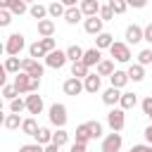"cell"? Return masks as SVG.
I'll return each mask as SVG.
<instances>
[{
    "mask_svg": "<svg viewBox=\"0 0 152 152\" xmlns=\"http://www.w3.org/2000/svg\"><path fill=\"white\" fill-rule=\"evenodd\" d=\"M62 90H64V95L76 97V95H81V93H83V81H81V78H76V76H71V78H66V81L62 83Z\"/></svg>",
    "mask_w": 152,
    "mask_h": 152,
    "instance_id": "obj_9",
    "label": "cell"
},
{
    "mask_svg": "<svg viewBox=\"0 0 152 152\" xmlns=\"http://www.w3.org/2000/svg\"><path fill=\"white\" fill-rule=\"evenodd\" d=\"M88 69L90 66H97L100 62H102V50H97V48H88V50H83V59H81Z\"/></svg>",
    "mask_w": 152,
    "mask_h": 152,
    "instance_id": "obj_13",
    "label": "cell"
},
{
    "mask_svg": "<svg viewBox=\"0 0 152 152\" xmlns=\"http://www.w3.org/2000/svg\"><path fill=\"white\" fill-rule=\"evenodd\" d=\"M38 36H40V38H52V36H55V21H52V19L38 21Z\"/></svg>",
    "mask_w": 152,
    "mask_h": 152,
    "instance_id": "obj_19",
    "label": "cell"
},
{
    "mask_svg": "<svg viewBox=\"0 0 152 152\" xmlns=\"http://www.w3.org/2000/svg\"><path fill=\"white\" fill-rule=\"evenodd\" d=\"M112 43H114V36L107 33V31H102L100 36H95V48H97V50H109Z\"/></svg>",
    "mask_w": 152,
    "mask_h": 152,
    "instance_id": "obj_22",
    "label": "cell"
},
{
    "mask_svg": "<svg viewBox=\"0 0 152 152\" xmlns=\"http://www.w3.org/2000/svg\"><path fill=\"white\" fill-rule=\"evenodd\" d=\"M109 55H112V59L114 62H121V64H126V62H131V48H128V43L124 40H114L112 43V48H109Z\"/></svg>",
    "mask_w": 152,
    "mask_h": 152,
    "instance_id": "obj_3",
    "label": "cell"
},
{
    "mask_svg": "<svg viewBox=\"0 0 152 152\" xmlns=\"http://www.w3.org/2000/svg\"><path fill=\"white\" fill-rule=\"evenodd\" d=\"M83 31L90 33V36H100V33L104 31V21L100 19V14H95V17H86V19H83Z\"/></svg>",
    "mask_w": 152,
    "mask_h": 152,
    "instance_id": "obj_7",
    "label": "cell"
},
{
    "mask_svg": "<svg viewBox=\"0 0 152 152\" xmlns=\"http://www.w3.org/2000/svg\"><path fill=\"white\" fill-rule=\"evenodd\" d=\"M150 50H152V45H150Z\"/></svg>",
    "mask_w": 152,
    "mask_h": 152,
    "instance_id": "obj_60",
    "label": "cell"
},
{
    "mask_svg": "<svg viewBox=\"0 0 152 152\" xmlns=\"http://www.w3.org/2000/svg\"><path fill=\"white\" fill-rule=\"evenodd\" d=\"M140 107H142V114H147V116L152 119V95H150V97H145V100L140 102Z\"/></svg>",
    "mask_w": 152,
    "mask_h": 152,
    "instance_id": "obj_45",
    "label": "cell"
},
{
    "mask_svg": "<svg viewBox=\"0 0 152 152\" xmlns=\"http://www.w3.org/2000/svg\"><path fill=\"white\" fill-rule=\"evenodd\" d=\"M21 71L24 74H28L31 78H40L43 76V64L38 62V59H33V57H26V59H21Z\"/></svg>",
    "mask_w": 152,
    "mask_h": 152,
    "instance_id": "obj_6",
    "label": "cell"
},
{
    "mask_svg": "<svg viewBox=\"0 0 152 152\" xmlns=\"http://www.w3.org/2000/svg\"><path fill=\"white\" fill-rule=\"evenodd\" d=\"M142 135H145V140H147V145H152V124L142 131Z\"/></svg>",
    "mask_w": 152,
    "mask_h": 152,
    "instance_id": "obj_51",
    "label": "cell"
},
{
    "mask_svg": "<svg viewBox=\"0 0 152 152\" xmlns=\"http://www.w3.org/2000/svg\"><path fill=\"white\" fill-rule=\"evenodd\" d=\"M38 128H40V126H38L36 116H26V119L21 121V133H24V135H31V138H33V135L38 133Z\"/></svg>",
    "mask_w": 152,
    "mask_h": 152,
    "instance_id": "obj_21",
    "label": "cell"
},
{
    "mask_svg": "<svg viewBox=\"0 0 152 152\" xmlns=\"http://www.w3.org/2000/svg\"><path fill=\"white\" fill-rule=\"evenodd\" d=\"M109 2H116V0H109Z\"/></svg>",
    "mask_w": 152,
    "mask_h": 152,
    "instance_id": "obj_59",
    "label": "cell"
},
{
    "mask_svg": "<svg viewBox=\"0 0 152 152\" xmlns=\"http://www.w3.org/2000/svg\"><path fill=\"white\" fill-rule=\"evenodd\" d=\"M116 69H114V59H102L97 66H95V74L97 76H112Z\"/></svg>",
    "mask_w": 152,
    "mask_h": 152,
    "instance_id": "obj_26",
    "label": "cell"
},
{
    "mask_svg": "<svg viewBox=\"0 0 152 152\" xmlns=\"http://www.w3.org/2000/svg\"><path fill=\"white\" fill-rule=\"evenodd\" d=\"M100 19H102V21H112V19H114V12H112L109 2H107V5H100Z\"/></svg>",
    "mask_w": 152,
    "mask_h": 152,
    "instance_id": "obj_38",
    "label": "cell"
},
{
    "mask_svg": "<svg viewBox=\"0 0 152 152\" xmlns=\"http://www.w3.org/2000/svg\"><path fill=\"white\" fill-rule=\"evenodd\" d=\"M24 2H26V5L31 7V5H33V2H38V0H24Z\"/></svg>",
    "mask_w": 152,
    "mask_h": 152,
    "instance_id": "obj_57",
    "label": "cell"
},
{
    "mask_svg": "<svg viewBox=\"0 0 152 152\" xmlns=\"http://www.w3.org/2000/svg\"><path fill=\"white\" fill-rule=\"evenodd\" d=\"M138 64H140V66L152 64V50H150V48H145V50H140V52H138Z\"/></svg>",
    "mask_w": 152,
    "mask_h": 152,
    "instance_id": "obj_37",
    "label": "cell"
},
{
    "mask_svg": "<svg viewBox=\"0 0 152 152\" xmlns=\"http://www.w3.org/2000/svg\"><path fill=\"white\" fill-rule=\"evenodd\" d=\"M5 55V43H0V57Z\"/></svg>",
    "mask_w": 152,
    "mask_h": 152,
    "instance_id": "obj_56",
    "label": "cell"
},
{
    "mask_svg": "<svg viewBox=\"0 0 152 152\" xmlns=\"http://www.w3.org/2000/svg\"><path fill=\"white\" fill-rule=\"evenodd\" d=\"M126 74H128V81H133V83H140V81L145 78V66H140V64L135 62V64H131V66L126 69Z\"/></svg>",
    "mask_w": 152,
    "mask_h": 152,
    "instance_id": "obj_20",
    "label": "cell"
},
{
    "mask_svg": "<svg viewBox=\"0 0 152 152\" xmlns=\"http://www.w3.org/2000/svg\"><path fill=\"white\" fill-rule=\"evenodd\" d=\"M40 88V78H31V93H38Z\"/></svg>",
    "mask_w": 152,
    "mask_h": 152,
    "instance_id": "obj_52",
    "label": "cell"
},
{
    "mask_svg": "<svg viewBox=\"0 0 152 152\" xmlns=\"http://www.w3.org/2000/svg\"><path fill=\"white\" fill-rule=\"evenodd\" d=\"M64 52H66V59H69L71 64H74V62H81V59H83V48H78V45H69V48H66Z\"/></svg>",
    "mask_w": 152,
    "mask_h": 152,
    "instance_id": "obj_30",
    "label": "cell"
},
{
    "mask_svg": "<svg viewBox=\"0 0 152 152\" xmlns=\"http://www.w3.org/2000/svg\"><path fill=\"white\" fill-rule=\"evenodd\" d=\"M45 55H48V52L43 50V45H40L38 40L28 45V57H33V59H38V57H43V59H45Z\"/></svg>",
    "mask_w": 152,
    "mask_h": 152,
    "instance_id": "obj_35",
    "label": "cell"
},
{
    "mask_svg": "<svg viewBox=\"0 0 152 152\" xmlns=\"http://www.w3.org/2000/svg\"><path fill=\"white\" fill-rule=\"evenodd\" d=\"M109 83H112V88L124 90V88H126V83H128V74H126V71H121V69H116V71L109 76Z\"/></svg>",
    "mask_w": 152,
    "mask_h": 152,
    "instance_id": "obj_18",
    "label": "cell"
},
{
    "mask_svg": "<svg viewBox=\"0 0 152 152\" xmlns=\"http://www.w3.org/2000/svg\"><path fill=\"white\" fill-rule=\"evenodd\" d=\"M128 152H152V145H147V142L145 145H133Z\"/></svg>",
    "mask_w": 152,
    "mask_h": 152,
    "instance_id": "obj_48",
    "label": "cell"
},
{
    "mask_svg": "<svg viewBox=\"0 0 152 152\" xmlns=\"http://www.w3.org/2000/svg\"><path fill=\"white\" fill-rule=\"evenodd\" d=\"M119 100H121V90H119V88H112V86H109V88L102 93V102H104L107 107H116Z\"/></svg>",
    "mask_w": 152,
    "mask_h": 152,
    "instance_id": "obj_15",
    "label": "cell"
},
{
    "mask_svg": "<svg viewBox=\"0 0 152 152\" xmlns=\"http://www.w3.org/2000/svg\"><path fill=\"white\" fill-rule=\"evenodd\" d=\"M26 48V40H24V33H10L7 40H5V52L10 57H19V52Z\"/></svg>",
    "mask_w": 152,
    "mask_h": 152,
    "instance_id": "obj_2",
    "label": "cell"
},
{
    "mask_svg": "<svg viewBox=\"0 0 152 152\" xmlns=\"http://www.w3.org/2000/svg\"><path fill=\"white\" fill-rule=\"evenodd\" d=\"M0 112H2V100H0Z\"/></svg>",
    "mask_w": 152,
    "mask_h": 152,
    "instance_id": "obj_58",
    "label": "cell"
},
{
    "mask_svg": "<svg viewBox=\"0 0 152 152\" xmlns=\"http://www.w3.org/2000/svg\"><path fill=\"white\" fill-rule=\"evenodd\" d=\"M78 10L83 12V17H95V14H100V2L97 0H81Z\"/></svg>",
    "mask_w": 152,
    "mask_h": 152,
    "instance_id": "obj_16",
    "label": "cell"
},
{
    "mask_svg": "<svg viewBox=\"0 0 152 152\" xmlns=\"http://www.w3.org/2000/svg\"><path fill=\"white\" fill-rule=\"evenodd\" d=\"M45 152H59V147L55 142H50V145H45Z\"/></svg>",
    "mask_w": 152,
    "mask_h": 152,
    "instance_id": "obj_54",
    "label": "cell"
},
{
    "mask_svg": "<svg viewBox=\"0 0 152 152\" xmlns=\"http://www.w3.org/2000/svg\"><path fill=\"white\" fill-rule=\"evenodd\" d=\"M48 119H50V124H52V126H57V128H64V126H66V121H69L66 104H62V102H55V104H50V109H48Z\"/></svg>",
    "mask_w": 152,
    "mask_h": 152,
    "instance_id": "obj_1",
    "label": "cell"
},
{
    "mask_svg": "<svg viewBox=\"0 0 152 152\" xmlns=\"http://www.w3.org/2000/svg\"><path fill=\"white\" fill-rule=\"evenodd\" d=\"M66 62L69 59H66V52L64 50H52V52L45 55V66H50V69H62Z\"/></svg>",
    "mask_w": 152,
    "mask_h": 152,
    "instance_id": "obj_8",
    "label": "cell"
},
{
    "mask_svg": "<svg viewBox=\"0 0 152 152\" xmlns=\"http://www.w3.org/2000/svg\"><path fill=\"white\" fill-rule=\"evenodd\" d=\"M0 90H2V97H5V100H14V97L19 95V93H17V88H14V83H12V86L7 83V86H5V88H0Z\"/></svg>",
    "mask_w": 152,
    "mask_h": 152,
    "instance_id": "obj_41",
    "label": "cell"
},
{
    "mask_svg": "<svg viewBox=\"0 0 152 152\" xmlns=\"http://www.w3.org/2000/svg\"><path fill=\"white\" fill-rule=\"evenodd\" d=\"M2 64H5L7 74H14V76H17V74L21 71V59H19V57H5Z\"/></svg>",
    "mask_w": 152,
    "mask_h": 152,
    "instance_id": "obj_29",
    "label": "cell"
},
{
    "mask_svg": "<svg viewBox=\"0 0 152 152\" xmlns=\"http://www.w3.org/2000/svg\"><path fill=\"white\" fill-rule=\"evenodd\" d=\"M7 86V69H5V64H0V88H5Z\"/></svg>",
    "mask_w": 152,
    "mask_h": 152,
    "instance_id": "obj_49",
    "label": "cell"
},
{
    "mask_svg": "<svg viewBox=\"0 0 152 152\" xmlns=\"http://www.w3.org/2000/svg\"><path fill=\"white\" fill-rule=\"evenodd\" d=\"M88 140H93V133H90L88 121H86V124L76 126V142H86V145H88Z\"/></svg>",
    "mask_w": 152,
    "mask_h": 152,
    "instance_id": "obj_28",
    "label": "cell"
},
{
    "mask_svg": "<svg viewBox=\"0 0 152 152\" xmlns=\"http://www.w3.org/2000/svg\"><path fill=\"white\" fill-rule=\"evenodd\" d=\"M142 40H147V43L152 45V24H147V26H142Z\"/></svg>",
    "mask_w": 152,
    "mask_h": 152,
    "instance_id": "obj_46",
    "label": "cell"
},
{
    "mask_svg": "<svg viewBox=\"0 0 152 152\" xmlns=\"http://www.w3.org/2000/svg\"><path fill=\"white\" fill-rule=\"evenodd\" d=\"M21 121H24V119H21L19 114H7V116H5V128H7V131H17V128H21Z\"/></svg>",
    "mask_w": 152,
    "mask_h": 152,
    "instance_id": "obj_32",
    "label": "cell"
},
{
    "mask_svg": "<svg viewBox=\"0 0 152 152\" xmlns=\"http://www.w3.org/2000/svg\"><path fill=\"white\" fill-rule=\"evenodd\" d=\"M109 7H112V12H114V14H124V12L128 10L126 0H116V2H109Z\"/></svg>",
    "mask_w": 152,
    "mask_h": 152,
    "instance_id": "obj_39",
    "label": "cell"
},
{
    "mask_svg": "<svg viewBox=\"0 0 152 152\" xmlns=\"http://www.w3.org/2000/svg\"><path fill=\"white\" fill-rule=\"evenodd\" d=\"M38 43L43 45V50H45V52H52V50H57V43H55V38H38Z\"/></svg>",
    "mask_w": 152,
    "mask_h": 152,
    "instance_id": "obj_40",
    "label": "cell"
},
{
    "mask_svg": "<svg viewBox=\"0 0 152 152\" xmlns=\"http://www.w3.org/2000/svg\"><path fill=\"white\" fill-rule=\"evenodd\" d=\"M71 152H86V142H71Z\"/></svg>",
    "mask_w": 152,
    "mask_h": 152,
    "instance_id": "obj_50",
    "label": "cell"
},
{
    "mask_svg": "<svg viewBox=\"0 0 152 152\" xmlns=\"http://www.w3.org/2000/svg\"><path fill=\"white\" fill-rule=\"evenodd\" d=\"M121 145H124V138H121V133H107L104 138H102V152H121Z\"/></svg>",
    "mask_w": 152,
    "mask_h": 152,
    "instance_id": "obj_5",
    "label": "cell"
},
{
    "mask_svg": "<svg viewBox=\"0 0 152 152\" xmlns=\"http://www.w3.org/2000/svg\"><path fill=\"white\" fill-rule=\"evenodd\" d=\"M33 138H36V142H38V145H43V147H45V145H50V142H52V131H50L48 126H40V128H38V133H36Z\"/></svg>",
    "mask_w": 152,
    "mask_h": 152,
    "instance_id": "obj_27",
    "label": "cell"
},
{
    "mask_svg": "<svg viewBox=\"0 0 152 152\" xmlns=\"http://www.w3.org/2000/svg\"><path fill=\"white\" fill-rule=\"evenodd\" d=\"M86 17H83V12L78 10V5L76 7H66V12H64V21L69 24V26H76L78 21H83Z\"/></svg>",
    "mask_w": 152,
    "mask_h": 152,
    "instance_id": "obj_17",
    "label": "cell"
},
{
    "mask_svg": "<svg viewBox=\"0 0 152 152\" xmlns=\"http://www.w3.org/2000/svg\"><path fill=\"white\" fill-rule=\"evenodd\" d=\"M24 100H26V112H28V114H40L43 107H45V104H43V97H40L38 93H28Z\"/></svg>",
    "mask_w": 152,
    "mask_h": 152,
    "instance_id": "obj_11",
    "label": "cell"
},
{
    "mask_svg": "<svg viewBox=\"0 0 152 152\" xmlns=\"http://www.w3.org/2000/svg\"><path fill=\"white\" fill-rule=\"evenodd\" d=\"M14 88H17L19 95H28V93H31V76L24 74V71H19V74L14 76Z\"/></svg>",
    "mask_w": 152,
    "mask_h": 152,
    "instance_id": "obj_14",
    "label": "cell"
},
{
    "mask_svg": "<svg viewBox=\"0 0 152 152\" xmlns=\"http://www.w3.org/2000/svg\"><path fill=\"white\" fill-rule=\"evenodd\" d=\"M52 142H55L57 147H62V145H66V142H69V133H66L64 128H57V131L52 133Z\"/></svg>",
    "mask_w": 152,
    "mask_h": 152,
    "instance_id": "obj_34",
    "label": "cell"
},
{
    "mask_svg": "<svg viewBox=\"0 0 152 152\" xmlns=\"http://www.w3.org/2000/svg\"><path fill=\"white\" fill-rule=\"evenodd\" d=\"M138 104V95L135 93H121V100H119V107L124 109V112H128V109H133Z\"/></svg>",
    "mask_w": 152,
    "mask_h": 152,
    "instance_id": "obj_23",
    "label": "cell"
},
{
    "mask_svg": "<svg viewBox=\"0 0 152 152\" xmlns=\"http://www.w3.org/2000/svg\"><path fill=\"white\" fill-rule=\"evenodd\" d=\"M10 24H12V12L10 10H0V28H5Z\"/></svg>",
    "mask_w": 152,
    "mask_h": 152,
    "instance_id": "obj_44",
    "label": "cell"
},
{
    "mask_svg": "<svg viewBox=\"0 0 152 152\" xmlns=\"http://www.w3.org/2000/svg\"><path fill=\"white\" fill-rule=\"evenodd\" d=\"M28 14H31L36 21H43V19H48V7L40 5V2H33V5L28 7Z\"/></svg>",
    "mask_w": 152,
    "mask_h": 152,
    "instance_id": "obj_25",
    "label": "cell"
},
{
    "mask_svg": "<svg viewBox=\"0 0 152 152\" xmlns=\"http://www.w3.org/2000/svg\"><path fill=\"white\" fill-rule=\"evenodd\" d=\"M107 124H109V128H112L114 133H121L124 126H126V112H124L121 107H112L109 114H107Z\"/></svg>",
    "mask_w": 152,
    "mask_h": 152,
    "instance_id": "obj_4",
    "label": "cell"
},
{
    "mask_svg": "<svg viewBox=\"0 0 152 152\" xmlns=\"http://www.w3.org/2000/svg\"><path fill=\"white\" fill-rule=\"evenodd\" d=\"M88 74H90V69H88L83 62H74V64H71V76H76V78H81V81H83Z\"/></svg>",
    "mask_w": 152,
    "mask_h": 152,
    "instance_id": "obj_31",
    "label": "cell"
},
{
    "mask_svg": "<svg viewBox=\"0 0 152 152\" xmlns=\"http://www.w3.org/2000/svg\"><path fill=\"white\" fill-rule=\"evenodd\" d=\"M126 5L133 7V10H142V7L147 5V0H126Z\"/></svg>",
    "mask_w": 152,
    "mask_h": 152,
    "instance_id": "obj_47",
    "label": "cell"
},
{
    "mask_svg": "<svg viewBox=\"0 0 152 152\" xmlns=\"http://www.w3.org/2000/svg\"><path fill=\"white\" fill-rule=\"evenodd\" d=\"M88 128H90V133H93V140L102 135V124H100V121H88Z\"/></svg>",
    "mask_w": 152,
    "mask_h": 152,
    "instance_id": "obj_43",
    "label": "cell"
},
{
    "mask_svg": "<svg viewBox=\"0 0 152 152\" xmlns=\"http://www.w3.org/2000/svg\"><path fill=\"white\" fill-rule=\"evenodd\" d=\"M19 152H45V147L38 145V142H26V145L19 147Z\"/></svg>",
    "mask_w": 152,
    "mask_h": 152,
    "instance_id": "obj_42",
    "label": "cell"
},
{
    "mask_svg": "<svg viewBox=\"0 0 152 152\" xmlns=\"http://www.w3.org/2000/svg\"><path fill=\"white\" fill-rule=\"evenodd\" d=\"M10 5H12V0H0V10H10Z\"/></svg>",
    "mask_w": 152,
    "mask_h": 152,
    "instance_id": "obj_55",
    "label": "cell"
},
{
    "mask_svg": "<svg viewBox=\"0 0 152 152\" xmlns=\"http://www.w3.org/2000/svg\"><path fill=\"white\" fill-rule=\"evenodd\" d=\"M124 38H126L128 45H138V43L142 40V26H138V24H128Z\"/></svg>",
    "mask_w": 152,
    "mask_h": 152,
    "instance_id": "obj_12",
    "label": "cell"
},
{
    "mask_svg": "<svg viewBox=\"0 0 152 152\" xmlns=\"http://www.w3.org/2000/svg\"><path fill=\"white\" fill-rule=\"evenodd\" d=\"M100 88H102V76H97V74H88V76L83 78V93L95 95V93H100Z\"/></svg>",
    "mask_w": 152,
    "mask_h": 152,
    "instance_id": "obj_10",
    "label": "cell"
},
{
    "mask_svg": "<svg viewBox=\"0 0 152 152\" xmlns=\"http://www.w3.org/2000/svg\"><path fill=\"white\" fill-rule=\"evenodd\" d=\"M59 2H62L64 7H76V5L81 2V0H59Z\"/></svg>",
    "mask_w": 152,
    "mask_h": 152,
    "instance_id": "obj_53",
    "label": "cell"
},
{
    "mask_svg": "<svg viewBox=\"0 0 152 152\" xmlns=\"http://www.w3.org/2000/svg\"><path fill=\"white\" fill-rule=\"evenodd\" d=\"M64 12H66V7H64L59 0H55V2L48 5V17H50V19H59V17L64 19Z\"/></svg>",
    "mask_w": 152,
    "mask_h": 152,
    "instance_id": "obj_24",
    "label": "cell"
},
{
    "mask_svg": "<svg viewBox=\"0 0 152 152\" xmlns=\"http://www.w3.org/2000/svg\"><path fill=\"white\" fill-rule=\"evenodd\" d=\"M24 109H26V100H21V97L10 100V112H12V114H21Z\"/></svg>",
    "mask_w": 152,
    "mask_h": 152,
    "instance_id": "obj_36",
    "label": "cell"
},
{
    "mask_svg": "<svg viewBox=\"0 0 152 152\" xmlns=\"http://www.w3.org/2000/svg\"><path fill=\"white\" fill-rule=\"evenodd\" d=\"M10 12H12V17H21V14H26V12H28V5H26L24 0H12Z\"/></svg>",
    "mask_w": 152,
    "mask_h": 152,
    "instance_id": "obj_33",
    "label": "cell"
}]
</instances>
